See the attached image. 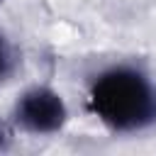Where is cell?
I'll return each instance as SVG.
<instances>
[{"mask_svg": "<svg viewBox=\"0 0 156 156\" xmlns=\"http://www.w3.org/2000/svg\"><path fill=\"white\" fill-rule=\"evenodd\" d=\"M93 112L117 132H134L156 119V90L134 68L105 71L90 88Z\"/></svg>", "mask_w": 156, "mask_h": 156, "instance_id": "1", "label": "cell"}, {"mask_svg": "<svg viewBox=\"0 0 156 156\" xmlns=\"http://www.w3.org/2000/svg\"><path fill=\"white\" fill-rule=\"evenodd\" d=\"M15 117L27 132L49 134V132H56L66 122V105L54 90L32 88L20 98L15 107Z\"/></svg>", "mask_w": 156, "mask_h": 156, "instance_id": "2", "label": "cell"}, {"mask_svg": "<svg viewBox=\"0 0 156 156\" xmlns=\"http://www.w3.org/2000/svg\"><path fill=\"white\" fill-rule=\"evenodd\" d=\"M5 71H7V51H5V44L0 41V78Z\"/></svg>", "mask_w": 156, "mask_h": 156, "instance_id": "3", "label": "cell"}, {"mask_svg": "<svg viewBox=\"0 0 156 156\" xmlns=\"http://www.w3.org/2000/svg\"><path fill=\"white\" fill-rule=\"evenodd\" d=\"M7 141H10V132H7V127L0 122V151L7 146Z\"/></svg>", "mask_w": 156, "mask_h": 156, "instance_id": "4", "label": "cell"}]
</instances>
